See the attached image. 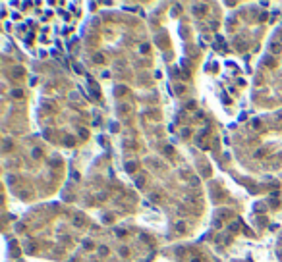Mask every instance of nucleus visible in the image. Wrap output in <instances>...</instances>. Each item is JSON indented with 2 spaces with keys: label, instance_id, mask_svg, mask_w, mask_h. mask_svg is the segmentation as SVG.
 Here are the masks:
<instances>
[{
  "label": "nucleus",
  "instance_id": "obj_1",
  "mask_svg": "<svg viewBox=\"0 0 282 262\" xmlns=\"http://www.w3.org/2000/svg\"><path fill=\"white\" fill-rule=\"evenodd\" d=\"M176 226H178L176 229H178L180 233H184V231H186V224H184V222H178V224H176Z\"/></svg>",
  "mask_w": 282,
  "mask_h": 262
},
{
  "label": "nucleus",
  "instance_id": "obj_2",
  "mask_svg": "<svg viewBox=\"0 0 282 262\" xmlns=\"http://www.w3.org/2000/svg\"><path fill=\"white\" fill-rule=\"evenodd\" d=\"M270 50H273V52H280V44H270Z\"/></svg>",
  "mask_w": 282,
  "mask_h": 262
},
{
  "label": "nucleus",
  "instance_id": "obj_3",
  "mask_svg": "<svg viewBox=\"0 0 282 262\" xmlns=\"http://www.w3.org/2000/svg\"><path fill=\"white\" fill-rule=\"evenodd\" d=\"M79 135L81 137H87V129H79Z\"/></svg>",
  "mask_w": 282,
  "mask_h": 262
},
{
  "label": "nucleus",
  "instance_id": "obj_4",
  "mask_svg": "<svg viewBox=\"0 0 282 262\" xmlns=\"http://www.w3.org/2000/svg\"><path fill=\"white\" fill-rule=\"evenodd\" d=\"M99 251H101V254H106V253H108V249H106V247H101Z\"/></svg>",
  "mask_w": 282,
  "mask_h": 262
}]
</instances>
